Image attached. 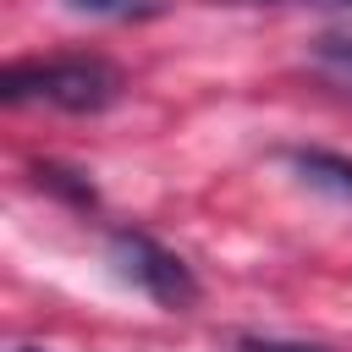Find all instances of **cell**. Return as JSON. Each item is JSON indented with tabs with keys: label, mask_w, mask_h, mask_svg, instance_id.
Instances as JSON below:
<instances>
[{
	"label": "cell",
	"mask_w": 352,
	"mask_h": 352,
	"mask_svg": "<svg viewBox=\"0 0 352 352\" xmlns=\"http://www.w3.org/2000/svg\"><path fill=\"white\" fill-rule=\"evenodd\" d=\"M314 66H319L336 88L352 94V33H324V38H314Z\"/></svg>",
	"instance_id": "5"
},
{
	"label": "cell",
	"mask_w": 352,
	"mask_h": 352,
	"mask_svg": "<svg viewBox=\"0 0 352 352\" xmlns=\"http://www.w3.org/2000/svg\"><path fill=\"white\" fill-rule=\"evenodd\" d=\"M110 264H116V275L126 280V286H138L143 297H154L160 308H192L198 302V275L170 253V248H160L154 236H143V231H110Z\"/></svg>",
	"instance_id": "2"
},
{
	"label": "cell",
	"mask_w": 352,
	"mask_h": 352,
	"mask_svg": "<svg viewBox=\"0 0 352 352\" xmlns=\"http://www.w3.org/2000/svg\"><path fill=\"white\" fill-rule=\"evenodd\" d=\"M324 6H352V0H324Z\"/></svg>",
	"instance_id": "8"
},
{
	"label": "cell",
	"mask_w": 352,
	"mask_h": 352,
	"mask_svg": "<svg viewBox=\"0 0 352 352\" xmlns=\"http://www.w3.org/2000/svg\"><path fill=\"white\" fill-rule=\"evenodd\" d=\"M236 352H336L319 341H280V336H236Z\"/></svg>",
	"instance_id": "7"
},
{
	"label": "cell",
	"mask_w": 352,
	"mask_h": 352,
	"mask_svg": "<svg viewBox=\"0 0 352 352\" xmlns=\"http://www.w3.org/2000/svg\"><path fill=\"white\" fill-rule=\"evenodd\" d=\"M6 104H55L66 116H99L121 99V72L104 55H55V60H11L0 72Z\"/></svg>",
	"instance_id": "1"
},
{
	"label": "cell",
	"mask_w": 352,
	"mask_h": 352,
	"mask_svg": "<svg viewBox=\"0 0 352 352\" xmlns=\"http://www.w3.org/2000/svg\"><path fill=\"white\" fill-rule=\"evenodd\" d=\"M292 165L302 170L308 187L336 192L341 204H352V160H346V154H330V148H292Z\"/></svg>",
	"instance_id": "3"
},
{
	"label": "cell",
	"mask_w": 352,
	"mask_h": 352,
	"mask_svg": "<svg viewBox=\"0 0 352 352\" xmlns=\"http://www.w3.org/2000/svg\"><path fill=\"white\" fill-rule=\"evenodd\" d=\"M33 182L38 187H50V192H60L66 204H77V209H94L99 198H94V182L82 176V170H72V165H55V160H38L33 165Z\"/></svg>",
	"instance_id": "4"
},
{
	"label": "cell",
	"mask_w": 352,
	"mask_h": 352,
	"mask_svg": "<svg viewBox=\"0 0 352 352\" xmlns=\"http://www.w3.org/2000/svg\"><path fill=\"white\" fill-rule=\"evenodd\" d=\"M16 352H38V346H16Z\"/></svg>",
	"instance_id": "9"
},
{
	"label": "cell",
	"mask_w": 352,
	"mask_h": 352,
	"mask_svg": "<svg viewBox=\"0 0 352 352\" xmlns=\"http://www.w3.org/2000/svg\"><path fill=\"white\" fill-rule=\"evenodd\" d=\"M82 16H104V22H143V16H160L165 0H60Z\"/></svg>",
	"instance_id": "6"
}]
</instances>
